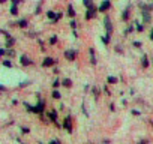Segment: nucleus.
<instances>
[{
    "instance_id": "obj_42",
    "label": "nucleus",
    "mask_w": 153,
    "mask_h": 144,
    "mask_svg": "<svg viewBox=\"0 0 153 144\" xmlns=\"http://www.w3.org/2000/svg\"><path fill=\"white\" fill-rule=\"evenodd\" d=\"M53 74H56V75H57V74H60V71H59V68H57L56 65L53 66Z\"/></svg>"
},
{
    "instance_id": "obj_17",
    "label": "nucleus",
    "mask_w": 153,
    "mask_h": 144,
    "mask_svg": "<svg viewBox=\"0 0 153 144\" xmlns=\"http://www.w3.org/2000/svg\"><path fill=\"white\" fill-rule=\"evenodd\" d=\"M51 98H53L54 101H60V99H62V93H60V90H59V89H53V92H51Z\"/></svg>"
},
{
    "instance_id": "obj_20",
    "label": "nucleus",
    "mask_w": 153,
    "mask_h": 144,
    "mask_svg": "<svg viewBox=\"0 0 153 144\" xmlns=\"http://www.w3.org/2000/svg\"><path fill=\"white\" fill-rule=\"evenodd\" d=\"M2 65L5 66V68H8V69H12L14 68V62H12V59H5V60H2Z\"/></svg>"
},
{
    "instance_id": "obj_12",
    "label": "nucleus",
    "mask_w": 153,
    "mask_h": 144,
    "mask_svg": "<svg viewBox=\"0 0 153 144\" xmlns=\"http://www.w3.org/2000/svg\"><path fill=\"white\" fill-rule=\"evenodd\" d=\"M66 15H68L69 18H75V17H76V12H75V8H74L72 3L68 5V8H66Z\"/></svg>"
},
{
    "instance_id": "obj_8",
    "label": "nucleus",
    "mask_w": 153,
    "mask_h": 144,
    "mask_svg": "<svg viewBox=\"0 0 153 144\" xmlns=\"http://www.w3.org/2000/svg\"><path fill=\"white\" fill-rule=\"evenodd\" d=\"M105 17H104V29H105V33H113V30H114V27H113V23H111V18H110V15H107V14H104Z\"/></svg>"
},
{
    "instance_id": "obj_50",
    "label": "nucleus",
    "mask_w": 153,
    "mask_h": 144,
    "mask_svg": "<svg viewBox=\"0 0 153 144\" xmlns=\"http://www.w3.org/2000/svg\"><path fill=\"white\" fill-rule=\"evenodd\" d=\"M6 2H8V0H0V5H5Z\"/></svg>"
},
{
    "instance_id": "obj_40",
    "label": "nucleus",
    "mask_w": 153,
    "mask_h": 144,
    "mask_svg": "<svg viewBox=\"0 0 153 144\" xmlns=\"http://www.w3.org/2000/svg\"><path fill=\"white\" fill-rule=\"evenodd\" d=\"M5 53H6V48H2V47H0V59L5 57Z\"/></svg>"
},
{
    "instance_id": "obj_13",
    "label": "nucleus",
    "mask_w": 153,
    "mask_h": 144,
    "mask_svg": "<svg viewBox=\"0 0 153 144\" xmlns=\"http://www.w3.org/2000/svg\"><path fill=\"white\" fill-rule=\"evenodd\" d=\"M5 57H8V59H15V57H17V51H15V48H14V47H12V48H6Z\"/></svg>"
},
{
    "instance_id": "obj_43",
    "label": "nucleus",
    "mask_w": 153,
    "mask_h": 144,
    "mask_svg": "<svg viewBox=\"0 0 153 144\" xmlns=\"http://www.w3.org/2000/svg\"><path fill=\"white\" fill-rule=\"evenodd\" d=\"M137 30H138V32H143V30H144V26H143V24H138V23H137Z\"/></svg>"
},
{
    "instance_id": "obj_19",
    "label": "nucleus",
    "mask_w": 153,
    "mask_h": 144,
    "mask_svg": "<svg viewBox=\"0 0 153 144\" xmlns=\"http://www.w3.org/2000/svg\"><path fill=\"white\" fill-rule=\"evenodd\" d=\"M48 44H50L51 47L57 45V44H59V36H57V35H51V36L48 38Z\"/></svg>"
},
{
    "instance_id": "obj_27",
    "label": "nucleus",
    "mask_w": 153,
    "mask_h": 144,
    "mask_svg": "<svg viewBox=\"0 0 153 144\" xmlns=\"http://www.w3.org/2000/svg\"><path fill=\"white\" fill-rule=\"evenodd\" d=\"M69 27L71 29H76V27H78V23H76L75 18H69Z\"/></svg>"
},
{
    "instance_id": "obj_34",
    "label": "nucleus",
    "mask_w": 153,
    "mask_h": 144,
    "mask_svg": "<svg viewBox=\"0 0 153 144\" xmlns=\"http://www.w3.org/2000/svg\"><path fill=\"white\" fill-rule=\"evenodd\" d=\"M0 35H3L5 38H8V36H11V33H9L8 30H5V29H0Z\"/></svg>"
},
{
    "instance_id": "obj_21",
    "label": "nucleus",
    "mask_w": 153,
    "mask_h": 144,
    "mask_svg": "<svg viewBox=\"0 0 153 144\" xmlns=\"http://www.w3.org/2000/svg\"><path fill=\"white\" fill-rule=\"evenodd\" d=\"M60 83H62V86H63V87H66V89H71V87H72V84H74L71 78H63V80H60Z\"/></svg>"
},
{
    "instance_id": "obj_5",
    "label": "nucleus",
    "mask_w": 153,
    "mask_h": 144,
    "mask_svg": "<svg viewBox=\"0 0 153 144\" xmlns=\"http://www.w3.org/2000/svg\"><path fill=\"white\" fill-rule=\"evenodd\" d=\"M57 62H59L57 59H54V57H51V56H45V57L42 59L41 66L45 68V69H47V68H53L54 65H57Z\"/></svg>"
},
{
    "instance_id": "obj_49",
    "label": "nucleus",
    "mask_w": 153,
    "mask_h": 144,
    "mask_svg": "<svg viewBox=\"0 0 153 144\" xmlns=\"http://www.w3.org/2000/svg\"><path fill=\"white\" fill-rule=\"evenodd\" d=\"M134 47H141V42H134Z\"/></svg>"
},
{
    "instance_id": "obj_2",
    "label": "nucleus",
    "mask_w": 153,
    "mask_h": 144,
    "mask_svg": "<svg viewBox=\"0 0 153 144\" xmlns=\"http://www.w3.org/2000/svg\"><path fill=\"white\" fill-rule=\"evenodd\" d=\"M78 54H80V51L76 50V48H68V50H65L63 57L68 62H75L76 59H78Z\"/></svg>"
},
{
    "instance_id": "obj_11",
    "label": "nucleus",
    "mask_w": 153,
    "mask_h": 144,
    "mask_svg": "<svg viewBox=\"0 0 153 144\" xmlns=\"http://www.w3.org/2000/svg\"><path fill=\"white\" fill-rule=\"evenodd\" d=\"M29 24H30V23H29V20H27V18H20L18 21H15V26H17V27H20V29H27V27H29Z\"/></svg>"
},
{
    "instance_id": "obj_33",
    "label": "nucleus",
    "mask_w": 153,
    "mask_h": 144,
    "mask_svg": "<svg viewBox=\"0 0 153 144\" xmlns=\"http://www.w3.org/2000/svg\"><path fill=\"white\" fill-rule=\"evenodd\" d=\"M141 65H143V68H147V66H149V62H147V57H146V56H143V59H141Z\"/></svg>"
},
{
    "instance_id": "obj_4",
    "label": "nucleus",
    "mask_w": 153,
    "mask_h": 144,
    "mask_svg": "<svg viewBox=\"0 0 153 144\" xmlns=\"http://www.w3.org/2000/svg\"><path fill=\"white\" fill-rule=\"evenodd\" d=\"M20 65H21L23 68H30V66L35 65V60H33L30 56H27V54H21V56H20Z\"/></svg>"
},
{
    "instance_id": "obj_41",
    "label": "nucleus",
    "mask_w": 153,
    "mask_h": 144,
    "mask_svg": "<svg viewBox=\"0 0 153 144\" xmlns=\"http://www.w3.org/2000/svg\"><path fill=\"white\" fill-rule=\"evenodd\" d=\"M72 36L75 39H78V32H76V29H72Z\"/></svg>"
},
{
    "instance_id": "obj_44",
    "label": "nucleus",
    "mask_w": 153,
    "mask_h": 144,
    "mask_svg": "<svg viewBox=\"0 0 153 144\" xmlns=\"http://www.w3.org/2000/svg\"><path fill=\"white\" fill-rule=\"evenodd\" d=\"M132 30H134V27H132V26H129V27H128V29L125 30V35H129V33H131Z\"/></svg>"
},
{
    "instance_id": "obj_10",
    "label": "nucleus",
    "mask_w": 153,
    "mask_h": 144,
    "mask_svg": "<svg viewBox=\"0 0 153 144\" xmlns=\"http://www.w3.org/2000/svg\"><path fill=\"white\" fill-rule=\"evenodd\" d=\"M15 44H17V39L12 35L5 38V48H12V47H15Z\"/></svg>"
},
{
    "instance_id": "obj_28",
    "label": "nucleus",
    "mask_w": 153,
    "mask_h": 144,
    "mask_svg": "<svg viewBox=\"0 0 153 144\" xmlns=\"http://www.w3.org/2000/svg\"><path fill=\"white\" fill-rule=\"evenodd\" d=\"M30 84H32V81L27 80V81H21V83L18 84V87H20V89H26V87H29Z\"/></svg>"
},
{
    "instance_id": "obj_31",
    "label": "nucleus",
    "mask_w": 153,
    "mask_h": 144,
    "mask_svg": "<svg viewBox=\"0 0 153 144\" xmlns=\"http://www.w3.org/2000/svg\"><path fill=\"white\" fill-rule=\"evenodd\" d=\"M81 113L84 114V117H89V111H87V107H86V104H81Z\"/></svg>"
},
{
    "instance_id": "obj_29",
    "label": "nucleus",
    "mask_w": 153,
    "mask_h": 144,
    "mask_svg": "<svg viewBox=\"0 0 153 144\" xmlns=\"http://www.w3.org/2000/svg\"><path fill=\"white\" fill-rule=\"evenodd\" d=\"M54 15H56V11H53V9H48V11H47V18H48L50 21L54 18Z\"/></svg>"
},
{
    "instance_id": "obj_32",
    "label": "nucleus",
    "mask_w": 153,
    "mask_h": 144,
    "mask_svg": "<svg viewBox=\"0 0 153 144\" xmlns=\"http://www.w3.org/2000/svg\"><path fill=\"white\" fill-rule=\"evenodd\" d=\"M38 44H39V47H41V51H42V53H45V51H47V48H45L44 41H42V39H38Z\"/></svg>"
},
{
    "instance_id": "obj_9",
    "label": "nucleus",
    "mask_w": 153,
    "mask_h": 144,
    "mask_svg": "<svg viewBox=\"0 0 153 144\" xmlns=\"http://www.w3.org/2000/svg\"><path fill=\"white\" fill-rule=\"evenodd\" d=\"M89 57H90V65H96L98 63V59H96V51H95V47H89Z\"/></svg>"
},
{
    "instance_id": "obj_39",
    "label": "nucleus",
    "mask_w": 153,
    "mask_h": 144,
    "mask_svg": "<svg viewBox=\"0 0 153 144\" xmlns=\"http://www.w3.org/2000/svg\"><path fill=\"white\" fill-rule=\"evenodd\" d=\"M23 2H24V0H11V3H12V5H18V6L23 5Z\"/></svg>"
},
{
    "instance_id": "obj_25",
    "label": "nucleus",
    "mask_w": 153,
    "mask_h": 144,
    "mask_svg": "<svg viewBox=\"0 0 153 144\" xmlns=\"http://www.w3.org/2000/svg\"><path fill=\"white\" fill-rule=\"evenodd\" d=\"M32 131H30V128L29 126H20V134L21 135H29Z\"/></svg>"
},
{
    "instance_id": "obj_1",
    "label": "nucleus",
    "mask_w": 153,
    "mask_h": 144,
    "mask_svg": "<svg viewBox=\"0 0 153 144\" xmlns=\"http://www.w3.org/2000/svg\"><path fill=\"white\" fill-rule=\"evenodd\" d=\"M96 15H98V6H96V5H95V2H93L92 5H89V6L86 8L84 20H86V21H92V20H95V18H96Z\"/></svg>"
},
{
    "instance_id": "obj_45",
    "label": "nucleus",
    "mask_w": 153,
    "mask_h": 144,
    "mask_svg": "<svg viewBox=\"0 0 153 144\" xmlns=\"http://www.w3.org/2000/svg\"><path fill=\"white\" fill-rule=\"evenodd\" d=\"M84 92H86V93L90 92V84H86V86H84Z\"/></svg>"
},
{
    "instance_id": "obj_6",
    "label": "nucleus",
    "mask_w": 153,
    "mask_h": 144,
    "mask_svg": "<svg viewBox=\"0 0 153 144\" xmlns=\"http://www.w3.org/2000/svg\"><path fill=\"white\" fill-rule=\"evenodd\" d=\"M111 9V0H102L98 6V14H107Z\"/></svg>"
},
{
    "instance_id": "obj_24",
    "label": "nucleus",
    "mask_w": 153,
    "mask_h": 144,
    "mask_svg": "<svg viewBox=\"0 0 153 144\" xmlns=\"http://www.w3.org/2000/svg\"><path fill=\"white\" fill-rule=\"evenodd\" d=\"M101 41H102L104 45H108V44L111 42V35H110V33H105L104 36H101Z\"/></svg>"
},
{
    "instance_id": "obj_7",
    "label": "nucleus",
    "mask_w": 153,
    "mask_h": 144,
    "mask_svg": "<svg viewBox=\"0 0 153 144\" xmlns=\"http://www.w3.org/2000/svg\"><path fill=\"white\" fill-rule=\"evenodd\" d=\"M47 113V117L51 123H57L59 122V110L57 108H51L50 111H45Z\"/></svg>"
},
{
    "instance_id": "obj_36",
    "label": "nucleus",
    "mask_w": 153,
    "mask_h": 144,
    "mask_svg": "<svg viewBox=\"0 0 153 144\" xmlns=\"http://www.w3.org/2000/svg\"><path fill=\"white\" fill-rule=\"evenodd\" d=\"M92 3H93V0H83V6H84V8H87V6L92 5Z\"/></svg>"
},
{
    "instance_id": "obj_35",
    "label": "nucleus",
    "mask_w": 153,
    "mask_h": 144,
    "mask_svg": "<svg viewBox=\"0 0 153 144\" xmlns=\"http://www.w3.org/2000/svg\"><path fill=\"white\" fill-rule=\"evenodd\" d=\"M6 90H8V87H6V86H3V84H0V96H2V95H3V93H5Z\"/></svg>"
},
{
    "instance_id": "obj_47",
    "label": "nucleus",
    "mask_w": 153,
    "mask_h": 144,
    "mask_svg": "<svg viewBox=\"0 0 153 144\" xmlns=\"http://www.w3.org/2000/svg\"><path fill=\"white\" fill-rule=\"evenodd\" d=\"M104 92H105V93H107V95H111V93H110V90H108V87H107V86H105V87H104Z\"/></svg>"
},
{
    "instance_id": "obj_15",
    "label": "nucleus",
    "mask_w": 153,
    "mask_h": 144,
    "mask_svg": "<svg viewBox=\"0 0 153 144\" xmlns=\"http://www.w3.org/2000/svg\"><path fill=\"white\" fill-rule=\"evenodd\" d=\"M63 15H65V14H63V12H60V11H59V12H56L54 18H53V20H51L50 23H51L53 26H56V24H57V23H59V21H60V20L63 18Z\"/></svg>"
},
{
    "instance_id": "obj_3",
    "label": "nucleus",
    "mask_w": 153,
    "mask_h": 144,
    "mask_svg": "<svg viewBox=\"0 0 153 144\" xmlns=\"http://www.w3.org/2000/svg\"><path fill=\"white\" fill-rule=\"evenodd\" d=\"M62 129H65L68 134H72V132H74V123H72V116H71V114H68V116L63 119V122H62Z\"/></svg>"
},
{
    "instance_id": "obj_30",
    "label": "nucleus",
    "mask_w": 153,
    "mask_h": 144,
    "mask_svg": "<svg viewBox=\"0 0 153 144\" xmlns=\"http://www.w3.org/2000/svg\"><path fill=\"white\" fill-rule=\"evenodd\" d=\"M51 86H53V89H59V87L62 86V83H60V80H59V78H56V80L53 81V84H51Z\"/></svg>"
},
{
    "instance_id": "obj_23",
    "label": "nucleus",
    "mask_w": 153,
    "mask_h": 144,
    "mask_svg": "<svg viewBox=\"0 0 153 144\" xmlns=\"http://www.w3.org/2000/svg\"><path fill=\"white\" fill-rule=\"evenodd\" d=\"M129 15H131V6H128V8L123 11V14H122V20H123V21H128V20H129Z\"/></svg>"
},
{
    "instance_id": "obj_38",
    "label": "nucleus",
    "mask_w": 153,
    "mask_h": 144,
    "mask_svg": "<svg viewBox=\"0 0 153 144\" xmlns=\"http://www.w3.org/2000/svg\"><path fill=\"white\" fill-rule=\"evenodd\" d=\"M50 143H51V144H60L62 140H60V138H53V140H50Z\"/></svg>"
},
{
    "instance_id": "obj_16",
    "label": "nucleus",
    "mask_w": 153,
    "mask_h": 144,
    "mask_svg": "<svg viewBox=\"0 0 153 144\" xmlns=\"http://www.w3.org/2000/svg\"><path fill=\"white\" fill-rule=\"evenodd\" d=\"M90 92H92V95H93V98H95V99H98V98H99V95H101V90H99V87H98V86H90Z\"/></svg>"
},
{
    "instance_id": "obj_14",
    "label": "nucleus",
    "mask_w": 153,
    "mask_h": 144,
    "mask_svg": "<svg viewBox=\"0 0 153 144\" xmlns=\"http://www.w3.org/2000/svg\"><path fill=\"white\" fill-rule=\"evenodd\" d=\"M9 14H11L12 17H17V15L20 14V6H18V5H12V3H11V8H9Z\"/></svg>"
},
{
    "instance_id": "obj_26",
    "label": "nucleus",
    "mask_w": 153,
    "mask_h": 144,
    "mask_svg": "<svg viewBox=\"0 0 153 144\" xmlns=\"http://www.w3.org/2000/svg\"><path fill=\"white\" fill-rule=\"evenodd\" d=\"M117 81H119V80H117L116 77H113V75H108V77H107V84H117Z\"/></svg>"
},
{
    "instance_id": "obj_18",
    "label": "nucleus",
    "mask_w": 153,
    "mask_h": 144,
    "mask_svg": "<svg viewBox=\"0 0 153 144\" xmlns=\"http://www.w3.org/2000/svg\"><path fill=\"white\" fill-rule=\"evenodd\" d=\"M141 15H143V21H144V23H149V21H150V11L141 9Z\"/></svg>"
},
{
    "instance_id": "obj_51",
    "label": "nucleus",
    "mask_w": 153,
    "mask_h": 144,
    "mask_svg": "<svg viewBox=\"0 0 153 144\" xmlns=\"http://www.w3.org/2000/svg\"><path fill=\"white\" fill-rule=\"evenodd\" d=\"M150 39H152V41H153V30H152V32H150Z\"/></svg>"
},
{
    "instance_id": "obj_22",
    "label": "nucleus",
    "mask_w": 153,
    "mask_h": 144,
    "mask_svg": "<svg viewBox=\"0 0 153 144\" xmlns=\"http://www.w3.org/2000/svg\"><path fill=\"white\" fill-rule=\"evenodd\" d=\"M42 5H44V2H42V0H39V2H38V5L35 6V15H41L42 14Z\"/></svg>"
},
{
    "instance_id": "obj_46",
    "label": "nucleus",
    "mask_w": 153,
    "mask_h": 144,
    "mask_svg": "<svg viewBox=\"0 0 153 144\" xmlns=\"http://www.w3.org/2000/svg\"><path fill=\"white\" fill-rule=\"evenodd\" d=\"M59 111H62V110H65V104L63 102H60V105H59V108H57Z\"/></svg>"
},
{
    "instance_id": "obj_48",
    "label": "nucleus",
    "mask_w": 153,
    "mask_h": 144,
    "mask_svg": "<svg viewBox=\"0 0 153 144\" xmlns=\"http://www.w3.org/2000/svg\"><path fill=\"white\" fill-rule=\"evenodd\" d=\"M116 51H117V53H122V47L117 45V47H116Z\"/></svg>"
},
{
    "instance_id": "obj_37",
    "label": "nucleus",
    "mask_w": 153,
    "mask_h": 144,
    "mask_svg": "<svg viewBox=\"0 0 153 144\" xmlns=\"http://www.w3.org/2000/svg\"><path fill=\"white\" fill-rule=\"evenodd\" d=\"M27 36H29V38H32V39H33V38L36 39V38H38V33H36V32H29V33H27Z\"/></svg>"
}]
</instances>
